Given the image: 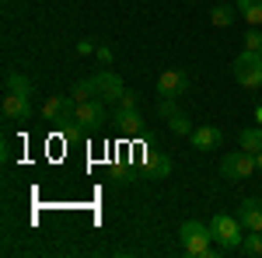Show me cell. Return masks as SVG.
I'll use <instances>...</instances> for the list:
<instances>
[{"instance_id":"1","label":"cell","mask_w":262,"mask_h":258,"mask_svg":"<svg viewBox=\"0 0 262 258\" xmlns=\"http://www.w3.org/2000/svg\"><path fill=\"white\" fill-rule=\"evenodd\" d=\"M182 234V251L189 258H213L217 251H224L221 244L213 241V234H210V223H200V220H185L179 227Z\"/></svg>"},{"instance_id":"2","label":"cell","mask_w":262,"mask_h":258,"mask_svg":"<svg viewBox=\"0 0 262 258\" xmlns=\"http://www.w3.org/2000/svg\"><path fill=\"white\" fill-rule=\"evenodd\" d=\"M210 234H213V241L221 244L224 251H238L245 241V227L238 217H231V213H217V217L210 220Z\"/></svg>"},{"instance_id":"3","label":"cell","mask_w":262,"mask_h":258,"mask_svg":"<svg viewBox=\"0 0 262 258\" xmlns=\"http://www.w3.org/2000/svg\"><path fill=\"white\" fill-rule=\"evenodd\" d=\"M231 74H234V80H238L242 87L259 91L262 87V53H248V49H242V56L234 60Z\"/></svg>"},{"instance_id":"4","label":"cell","mask_w":262,"mask_h":258,"mask_svg":"<svg viewBox=\"0 0 262 258\" xmlns=\"http://www.w3.org/2000/svg\"><path fill=\"white\" fill-rule=\"evenodd\" d=\"M255 171H259V164H255V154H248V150H234V154H224L221 157L224 181H245V178H252Z\"/></svg>"},{"instance_id":"5","label":"cell","mask_w":262,"mask_h":258,"mask_svg":"<svg viewBox=\"0 0 262 258\" xmlns=\"http://www.w3.org/2000/svg\"><path fill=\"white\" fill-rule=\"evenodd\" d=\"M91 87H95V98H101L105 105H119L122 91H126L122 77H119V74H112V70H98V74L91 77Z\"/></svg>"},{"instance_id":"6","label":"cell","mask_w":262,"mask_h":258,"mask_svg":"<svg viewBox=\"0 0 262 258\" xmlns=\"http://www.w3.org/2000/svg\"><path fill=\"white\" fill-rule=\"evenodd\" d=\"M185 91H189V70L171 66V70H164L161 77H158V95L161 98H182Z\"/></svg>"},{"instance_id":"7","label":"cell","mask_w":262,"mask_h":258,"mask_svg":"<svg viewBox=\"0 0 262 258\" xmlns=\"http://www.w3.org/2000/svg\"><path fill=\"white\" fill-rule=\"evenodd\" d=\"M158 112H161V119L168 122V129H171L175 136H189V133H192V129H189V115L175 105V98H161L158 101Z\"/></svg>"},{"instance_id":"8","label":"cell","mask_w":262,"mask_h":258,"mask_svg":"<svg viewBox=\"0 0 262 258\" xmlns=\"http://www.w3.org/2000/svg\"><path fill=\"white\" fill-rule=\"evenodd\" d=\"M74 119H77V126H81V129H98L101 122H105V101H101V98L77 101Z\"/></svg>"},{"instance_id":"9","label":"cell","mask_w":262,"mask_h":258,"mask_svg":"<svg viewBox=\"0 0 262 258\" xmlns=\"http://www.w3.org/2000/svg\"><path fill=\"white\" fill-rule=\"evenodd\" d=\"M32 115V98L14 95V91H4V119L7 122H28Z\"/></svg>"},{"instance_id":"10","label":"cell","mask_w":262,"mask_h":258,"mask_svg":"<svg viewBox=\"0 0 262 258\" xmlns=\"http://www.w3.org/2000/svg\"><path fill=\"white\" fill-rule=\"evenodd\" d=\"M189 139H192V150H217L224 143V133L217 126H196L189 133Z\"/></svg>"},{"instance_id":"11","label":"cell","mask_w":262,"mask_h":258,"mask_svg":"<svg viewBox=\"0 0 262 258\" xmlns=\"http://www.w3.org/2000/svg\"><path fill=\"white\" fill-rule=\"evenodd\" d=\"M234 217L242 220L245 230H262V202H259V199H242Z\"/></svg>"},{"instance_id":"12","label":"cell","mask_w":262,"mask_h":258,"mask_svg":"<svg viewBox=\"0 0 262 258\" xmlns=\"http://www.w3.org/2000/svg\"><path fill=\"white\" fill-rule=\"evenodd\" d=\"M238 18H242V14H238V4H217V7L210 11V25H213V28H231Z\"/></svg>"},{"instance_id":"13","label":"cell","mask_w":262,"mask_h":258,"mask_svg":"<svg viewBox=\"0 0 262 258\" xmlns=\"http://www.w3.org/2000/svg\"><path fill=\"white\" fill-rule=\"evenodd\" d=\"M4 91H14V95H25V98H32V80L18 74V70H7L4 74Z\"/></svg>"},{"instance_id":"14","label":"cell","mask_w":262,"mask_h":258,"mask_svg":"<svg viewBox=\"0 0 262 258\" xmlns=\"http://www.w3.org/2000/svg\"><path fill=\"white\" fill-rule=\"evenodd\" d=\"M238 4V14L245 18V25L259 28L262 25V0H234Z\"/></svg>"},{"instance_id":"15","label":"cell","mask_w":262,"mask_h":258,"mask_svg":"<svg viewBox=\"0 0 262 258\" xmlns=\"http://www.w3.org/2000/svg\"><path fill=\"white\" fill-rule=\"evenodd\" d=\"M112 122L126 129V133H140V115H137V108H116L112 112Z\"/></svg>"},{"instance_id":"16","label":"cell","mask_w":262,"mask_h":258,"mask_svg":"<svg viewBox=\"0 0 262 258\" xmlns=\"http://www.w3.org/2000/svg\"><path fill=\"white\" fill-rule=\"evenodd\" d=\"M238 143H242V150H248V154H259L262 150V126L242 129V133H238Z\"/></svg>"},{"instance_id":"17","label":"cell","mask_w":262,"mask_h":258,"mask_svg":"<svg viewBox=\"0 0 262 258\" xmlns=\"http://www.w3.org/2000/svg\"><path fill=\"white\" fill-rule=\"evenodd\" d=\"M171 171V157L168 154H147V175L150 178H164Z\"/></svg>"},{"instance_id":"18","label":"cell","mask_w":262,"mask_h":258,"mask_svg":"<svg viewBox=\"0 0 262 258\" xmlns=\"http://www.w3.org/2000/svg\"><path fill=\"white\" fill-rule=\"evenodd\" d=\"M70 98H74V101H88V98H95V87H91V77H88V80H77V84L70 87Z\"/></svg>"},{"instance_id":"19","label":"cell","mask_w":262,"mask_h":258,"mask_svg":"<svg viewBox=\"0 0 262 258\" xmlns=\"http://www.w3.org/2000/svg\"><path fill=\"white\" fill-rule=\"evenodd\" d=\"M245 49L248 53H262V32L259 28H248L245 32Z\"/></svg>"},{"instance_id":"20","label":"cell","mask_w":262,"mask_h":258,"mask_svg":"<svg viewBox=\"0 0 262 258\" xmlns=\"http://www.w3.org/2000/svg\"><path fill=\"white\" fill-rule=\"evenodd\" d=\"M137 101H140V95H137V91H122V98H119V105H116V108H137Z\"/></svg>"},{"instance_id":"21","label":"cell","mask_w":262,"mask_h":258,"mask_svg":"<svg viewBox=\"0 0 262 258\" xmlns=\"http://www.w3.org/2000/svg\"><path fill=\"white\" fill-rule=\"evenodd\" d=\"M95 56H98V63H101V66H108V63H112V56H116V53H112V49H108V45H98V49H95Z\"/></svg>"},{"instance_id":"22","label":"cell","mask_w":262,"mask_h":258,"mask_svg":"<svg viewBox=\"0 0 262 258\" xmlns=\"http://www.w3.org/2000/svg\"><path fill=\"white\" fill-rule=\"evenodd\" d=\"M77 53H81V56H91V53H95V45H91L88 39H81V42H77Z\"/></svg>"},{"instance_id":"23","label":"cell","mask_w":262,"mask_h":258,"mask_svg":"<svg viewBox=\"0 0 262 258\" xmlns=\"http://www.w3.org/2000/svg\"><path fill=\"white\" fill-rule=\"evenodd\" d=\"M255 164H259V175H262V150L255 154Z\"/></svg>"}]
</instances>
